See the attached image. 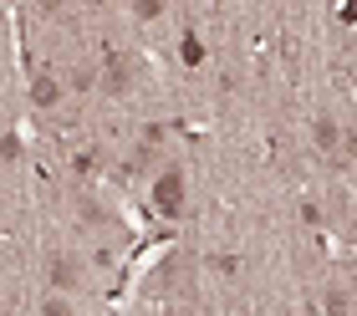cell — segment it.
I'll return each instance as SVG.
<instances>
[{
    "instance_id": "1",
    "label": "cell",
    "mask_w": 357,
    "mask_h": 316,
    "mask_svg": "<svg viewBox=\"0 0 357 316\" xmlns=\"http://www.w3.org/2000/svg\"><path fill=\"white\" fill-rule=\"evenodd\" d=\"M184 194H189V184H184V169H164L153 179V209L164 214V220H178V214H184Z\"/></svg>"
},
{
    "instance_id": "2",
    "label": "cell",
    "mask_w": 357,
    "mask_h": 316,
    "mask_svg": "<svg viewBox=\"0 0 357 316\" xmlns=\"http://www.w3.org/2000/svg\"><path fill=\"white\" fill-rule=\"evenodd\" d=\"M97 87H102L107 97L133 92V61H128V52H118V46L102 52V77H97Z\"/></svg>"
},
{
    "instance_id": "3",
    "label": "cell",
    "mask_w": 357,
    "mask_h": 316,
    "mask_svg": "<svg viewBox=\"0 0 357 316\" xmlns=\"http://www.w3.org/2000/svg\"><path fill=\"white\" fill-rule=\"evenodd\" d=\"M46 280H52L56 291H77V286H82V265H77L72 255H52V265H46Z\"/></svg>"
},
{
    "instance_id": "4",
    "label": "cell",
    "mask_w": 357,
    "mask_h": 316,
    "mask_svg": "<svg viewBox=\"0 0 357 316\" xmlns=\"http://www.w3.org/2000/svg\"><path fill=\"white\" fill-rule=\"evenodd\" d=\"M312 143H317L327 158L342 153V128H337V118H317V123H312Z\"/></svg>"
},
{
    "instance_id": "5",
    "label": "cell",
    "mask_w": 357,
    "mask_h": 316,
    "mask_svg": "<svg viewBox=\"0 0 357 316\" xmlns=\"http://www.w3.org/2000/svg\"><path fill=\"white\" fill-rule=\"evenodd\" d=\"M31 103H36V107H56L61 103V82L52 72H36V77H31Z\"/></svg>"
},
{
    "instance_id": "6",
    "label": "cell",
    "mask_w": 357,
    "mask_h": 316,
    "mask_svg": "<svg viewBox=\"0 0 357 316\" xmlns=\"http://www.w3.org/2000/svg\"><path fill=\"white\" fill-rule=\"evenodd\" d=\"M178 57H184V66H199V61H204V41L194 36V31H184V41H178Z\"/></svg>"
},
{
    "instance_id": "7",
    "label": "cell",
    "mask_w": 357,
    "mask_h": 316,
    "mask_svg": "<svg viewBox=\"0 0 357 316\" xmlns=\"http://www.w3.org/2000/svg\"><path fill=\"white\" fill-rule=\"evenodd\" d=\"M26 158V143L15 133H0V163H21Z\"/></svg>"
},
{
    "instance_id": "8",
    "label": "cell",
    "mask_w": 357,
    "mask_h": 316,
    "mask_svg": "<svg viewBox=\"0 0 357 316\" xmlns=\"http://www.w3.org/2000/svg\"><path fill=\"white\" fill-rule=\"evenodd\" d=\"M321 311H352V296H347V291H327V301H321Z\"/></svg>"
},
{
    "instance_id": "9",
    "label": "cell",
    "mask_w": 357,
    "mask_h": 316,
    "mask_svg": "<svg viewBox=\"0 0 357 316\" xmlns=\"http://www.w3.org/2000/svg\"><path fill=\"white\" fill-rule=\"evenodd\" d=\"M209 271H220V276H235V271H240V260H235V255H209Z\"/></svg>"
},
{
    "instance_id": "10",
    "label": "cell",
    "mask_w": 357,
    "mask_h": 316,
    "mask_svg": "<svg viewBox=\"0 0 357 316\" xmlns=\"http://www.w3.org/2000/svg\"><path fill=\"white\" fill-rule=\"evenodd\" d=\"M337 158H357V128H342V153Z\"/></svg>"
},
{
    "instance_id": "11",
    "label": "cell",
    "mask_w": 357,
    "mask_h": 316,
    "mask_svg": "<svg viewBox=\"0 0 357 316\" xmlns=\"http://www.w3.org/2000/svg\"><path fill=\"white\" fill-rule=\"evenodd\" d=\"M41 311H46V316H67V311H72V301H61V296H52V301H46Z\"/></svg>"
},
{
    "instance_id": "12",
    "label": "cell",
    "mask_w": 357,
    "mask_h": 316,
    "mask_svg": "<svg viewBox=\"0 0 357 316\" xmlns=\"http://www.w3.org/2000/svg\"><path fill=\"white\" fill-rule=\"evenodd\" d=\"M158 10H164V0H138V15H143V21H153Z\"/></svg>"
},
{
    "instance_id": "13",
    "label": "cell",
    "mask_w": 357,
    "mask_h": 316,
    "mask_svg": "<svg viewBox=\"0 0 357 316\" xmlns=\"http://www.w3.org/2000/svg\"><path fill=\"white\" fill-rule=\"evenodd\" d=\"M337 15H342L347 26H357V0H342V10H337Z\"/></svg>"
},
{
    "instance_id": "14",
    "label": "cell",
    "mask_w": 357,
    "mask_h": 316,
    "mask_svg": "<svg viewBox=\"0 0 357 316\" xmlns=\"http://www.w3.org/2000/svg\"><path fill=\"white\" fill-rule=\"evenodd\" d=\"M36 10H46V15H56V10H67V0H36Z\"/></svg>"
},
{
    "instance_id": "15",
    "label": "cell",
    "mask_w": 357,
    "mask_h": 316,
    "mask_svg": "<svg viewBox=\"0 0 357 316\" xmlns=\"http://www.w3.org/2000/svg\"><path fill=\"white\" fill-rule=\"evenodd\" d=\"M87 6H107V0H87Z\"/></svg>"
}]
</instances>
